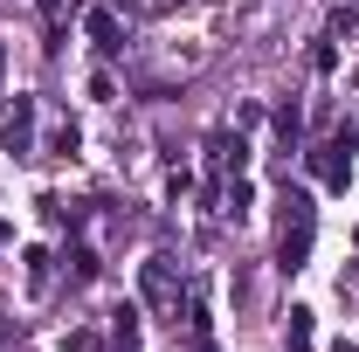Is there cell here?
I'll return each mask as SVG.
<instances>
[{"instance_id": "obj_1", "label": "cell", "mask_w": 359, "mask_h": 352, "mask_svg": "<svg viewBox=\"0 0 359 352\" xmlns=\"http://www.w3.org/2000/svg\"><path fill=\"white\" fill-rule=\"evenodd\" d=\"M311 235H318V208L311 194H283V235H276V263L304 269L311 263Z\"/></svg>"}, {"instance_id": "obj_2", "label": "cell", "mask_w": 359, "mask_h": 352, "mask_svg": "<svg viewBox=\"0 0 359 352\" xmlns=\"http://www.w3.org/2000/svg\"><path fill=\"white\" fill-rule=\"evenodd\" d=\"M353 145H359L353 125H332V138H325V145H311L318 187H332V194H346V187H353Z\"/></svg>"}, {"instance_id": "obj_3", "label": "cell", "mask_w": 359, "mask_h": 352, "mask_svg": "<svg viewBox=\"0 0 359 352\" xmlns=\"http://www.w3.org/2000/svg\"><path fill=\"white\" fill-rule=\"evenodd\" d=\"M0 145H7L14 159H28V152H35V97H14V111L0 118Z\"/></svg>"}, {"instance_id": "obj_4", "label": "cell", "mask_w": 359, "mask_h": 352, "mask_svg": "<svg viewBox=\"0 0 359 352\" xmlns=\"http://www.w3.org/2000/svg\"><path fill=\"white\" fill-rule=\"evenodd\" d=\"M83 28H90V42H97V55H118V48H125V28H118V14H111V7H90Z\"/></svg>"}, {"instance_id": "obj_5", "label": "cell", "mask_w": 359, "mask_h": 352, "mask_svg": "<svg viewBox=\"0 0 359 352\" xmlns=\"http://www.w3.org/2000/svg\"><path fill=\"white\" fill-rule=\"evenodd\" d=\"M208 159H215V173H242V159H249L242 132H215L208 138Z\"/></svg>"}, {"instance_id": "obj_6", "label": "cell", "mask_w": 359, "mask_h": 352, "mask_svg": "<svg viewBox=\"0 0 359 352\" xmlns=\"http://www.w3.org/2000/svg\"><path fill=\"white\" fill-rule=\"evenodd\" d=\"M145 297H152V304H166V297H173V263H166V256H152V263H145Z\"/></svg>"}, {"instance_id": "obj_7", "label": "cell", "mask_w": 359, "mask_h": 352, "mask_svg": "<svg viewBox=\"0 0 359 352\" xmlns=\"http://www.w3.org/2000/svg\"><path fill=\"white\" fill-rule=\"evenodd\" d=\"M297 132H304V118H297V104H283V111H276V138H283V159L297 152Z\"/></svg>"}, {"instance_id": "obj_8", "label": "cell", "mask_w": 359, "mask_h": 352, "mask_svg": "<svg viewBox=\"0 0 359 352\" xmlns=\"http://www.w3.org/2000/svg\"><path fill=\"white\" fill-rule=\"evenodd\" d=\"M283 339H290V352H311V311H304V304L290 311V325H283Z\"/></svg>"}, {"instance_id": "obj_9", "label": "cell", "mask_w": 359, "mask_h": 352, "mask_svg": "<svg viewBox=\"0 0 359 352\" xmlns=\"http://www.w3.org/2000/svg\"><path fill=\"white\" fill-rule=\"evenodd\" d=\"M111 339H118V352H132V346H138V311H132V304L111 318Z\"/></svg>"}, {"instance_id": "obj_10", "label": "cell", "mask_w": 359, "mask_h": 352, "mask_svg": "<svg viewBox=\"0 0 359 352\" xmlns=\"http://www.w3.org/2000/svg\"><path fill=\"white\" fill-rule=\"evenodd\" d=\"M62 263H69V276H76V283H90V276H97V256H90V249H69Z\"/></svg>"}, {"instance_id": "obj_11", "label": "cell", "mask_w": 359, "mask_h": 352, "mask_svg": "<svg viewBox=\"0 0 359 352\" xmlns=\"http://www.w3.org/2000/svg\"><path fill=\"white\" fill-rule=\"evenodd\" d=\"M28 283H35V290L48 283V249H28Z\"/></svg>"}, {"instance_id": "obj_12", "label": "cell", "mask_w": 359, "mask_h": 352, "mask_svg": "<svg viewBox=\"0 0 359 352\" xmlns=\"http://www.w3.org/2000/svg\"><path fill=\"white\" fill-rule=\"evenodd\" d=\"M125 7H138V0H125Z\"/></svg>"}, {"instance_id": "obj_13", "label": "cell", "mask_w": 359, "mask_h": 352, "mask_svg": "<svg viewBox=\"0 0 359 352\" xmlns=\"http://www.w3.org/2000/svg\"><path fill=\"white\" fill-rule=\"evenodd\" d=\"M353 83H359V69H353Z\"/></svg>"}]
</instances>
